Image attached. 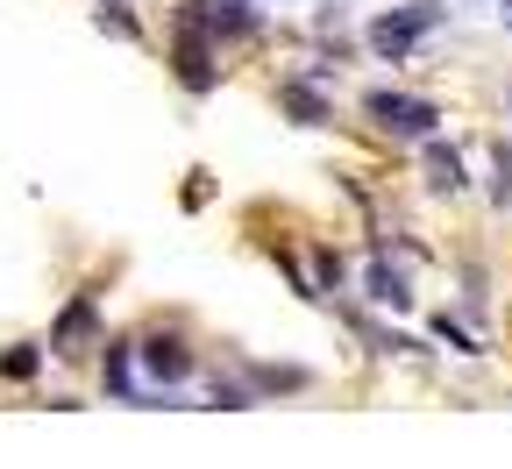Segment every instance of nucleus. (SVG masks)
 <instances>
[{
	"mask_svg": "<svg viewBox=\"0 0 512 469\" xmlns=\"http://www.w3.org/2000/svg\"><path fill=\"white\" fill-rule=\"evenodd\" d=\"M86 349H107V342H100V306H93V292H79L72 306L57 313V327H50V356H57V363H79Z\"/></svg>",
	"mask_w": 512,
	"mask_h": 469,
	"instance_id": "7ed1b4c3",
	"label": "nucleus"
},
{
	"mask_svg": "<svg viewBox=\"0 0 512 469\" xmlns=\"http://www.w3.org/2000/svg\"><path fill=\"white\" fill-rule=\"evenodd\" d=\"M363 121L377 128L384 143H427L441 128V107L420 100V93H392V86H370L363 93Z\"/></svg>",
	"mask_w": 512,
	"mask_h": 469,
	"instance_id": "f257e3e1",
	"label": "nucleus"
},
{
	"mask_svg": "<svg viewBox=\"0 0 512 469\" xmlns=\"http://www.w3.org/2000/svg\"><path fill=\"white\" fill-rule=\"evenodd\" d=\"M370 299L377 306H406L413 292H406V271H392V263H370Z\"/></svg>",
	"mask_w": 512,
	"mask_h": 469,
	"instance_id": "1a4fd4ad",
	"label": "nucleus"
},
{
	"mask_svg": "<svg viewBox=\"0 0 512 469\" xmlns=\"http://www.w3.org/2000/svg\"><path fill=\"white\" fill-rule=\"evenodd\" d=\"M214 29L221 36H256V8L249 0H214Z\"/></svg>",
	"mask_w": 512,
	"mask_h": 469,
	"instance_id": "9d476101",
	"label": "nucleus"
},
{
	"mask_svg": "<svg viewBox=\"0 0 512 469\" xmlns=\"http://www.w3.org/2000/svg\"><path fill=\"white\" fill-rule=\"evenodd\" d=\"M313 263H320V285H328V292H342V256H328V249H320Z\"/></svg>",
	"mask_w": 512,
	"mask_h": 469,
	"instance_id": "2eb2a0df",
	"label": "nucleus"
},
{
	"mask_svg": "<svg viewBox=\"0 0 512 469\" xmlns=\"http://www.w3.org/2000/svg\"><path fill=\"white\" fill-rule=\"evenodd\" d=\"M441 0H406V8H392V15H377L370 22V50L377 57H392V64H406L413 50H420V36H434L441 29Z\"/></svg>",
	"mask_w": 512,
	"mask_h": 469,
	"instance_id": "f03ea898",
	"label": "nucleus"
},
{
	"mask_svg": "<svg viewBox=\"0 0 512 469\" xmlns=\"http://www.w3.org/2000/svg\"><path fill=\"white\" fill-rule=\"evenodd\" d=\"M434 334H441V342H448V349H456V356H484V349H477V342H470V334H463V327H456V320H448V313H441V320H434Z\"/></svg>",
	"mask_w": 512,
	"mask_h": 469,
	"instance_id": "ddd939ff",
	"label": "nucleus"
},
{
	"mask_svg": "<svg viewBox=\"0 0 512 469\" xmlns=\"http://www.w3.org/2000/svg\"><path fill=\"white\" fill-rule=\"evenodd\" d=\"M427 185H434V192H463V185H470V178H463V157L448 150V143H434V136H427Z\"/></svg>",
	"mask_w": 512,
	"mask_h": 469,
	"instance_id": "0eeeda50",
	"label": "nucleus"
},
{
	"mask_svg": "<svg viewBox=\"0 0 512 469\" xmlns=\"http://www.w3.org/2000/svg\"><path fill=\"white\" fill-rule=\"evenodd\" d=\"M136 356H143V370L157 377V384H185L192 370H200V356H192V342L178 327H157V334H143L136 342Z\"/></svg>",
	"mask_w": 512,
	"mask_h": 469,
	"instance_id": "20e7f679",
	"label": "nucleus"
},
{
	"mask_svg": "<svg viewBox=\"0 0 512 469\" xmlns=\"http://www.w3.org/2000/svg\"><path fill=\"white\" fill-rule=\"evenodd\" d=\"M100 29H114L121 43H143V22L128 15V0H100Z\"/></svg>",
	"mask_w": 512,
	"mask_h": 469,
	"instance_id": "9b49d317",
	"label": "nucleus"
},
{
	"mask_svg": "<svg viewBox=\"0 0 512 469\" xmlns=\"http://www.w3.org/2000/svg\"><path fill=\"white\" fill-rule=\"evenodd\" d=\"M136 342H107V356H100V384L114 391V398H136Z\"/></svg>",
	"mask_w": 512,
	"mask_h": 469,
	"instance_id": "423d86ee",
	"label": "nucleus"
},
{
	"mask_svg": "<svg viewBox=\"0 0 512 469\" xmlns=\"http://www.w3.org/2000/svg\"><path fill=\"white\" fill-rule=\"evenodd\" d=\"M43 356H50V349H36V342H15L8 356H0V377H8V384H29V377L43 370Z\"/></svg>",
	"mask_w": 512,
	"mask_h": 469,
	"instance_id": "6e6552de",
	"label": "nucleus"
},
{
	"mask_svg": "<svg viewBox=\"0 0 512 469\" xmlns=\"http://www.w3.org/2000/svg\"><path fill=\"white\" fill-rule=\"evenodd\" d=\"M505 107H512V93H505Z\"/></svg>",
	"mask_w": 512,
	"mask_h": 469,
	"instance_id": "dca6fc26",
	"label": "nucleus"
},
{
	"mask_svg": "<svg viewBox=\"0 0 512 469\" xmlns=\"http://www.w3.org/2000/svg\"><path fill=\"white\" fill-rule=\"evenodd\" d=\"M214 406H228V413H242V406H249V391H242V384H228V377H214Z\"/></svg>",
	"mask_w": 512,
	"mask_h": 469,
	"instance_id": "4468645a",
	"label": "nucleus"
},
{
	"mask_svg": "<svg viewBox=\"0 0 512 469\" xmlns=\"http://www.w3.org/2000/svg\"><path fill=\"white\" fill-rule=\"evenodd\" d=\"M320 79H328L320 64H313V72H285V79H278V107H285L292 121H306V128L328 121V93H320Z\"/></svg>",
	"mask_w": 512,
	"mask_h": 469,
	"instance_id": "39448f33",
	"label": "nucleus"
},
{
	"mask_svg": "<svg viewBox=\"0 0 512 469\" xmlns=\"http://www.w3.org/2000/svg\"><path fill=\"white\" fill-rule=\"evenodd\" d=\"M249 384H256V391H306L313 377H306V370H249Z\"/></svg>",
	"mask_w": 512,
	"mask_h": 469,
	"instance_id": "f8f14e48",
	"label": "nucleus"
}]
</instances>
